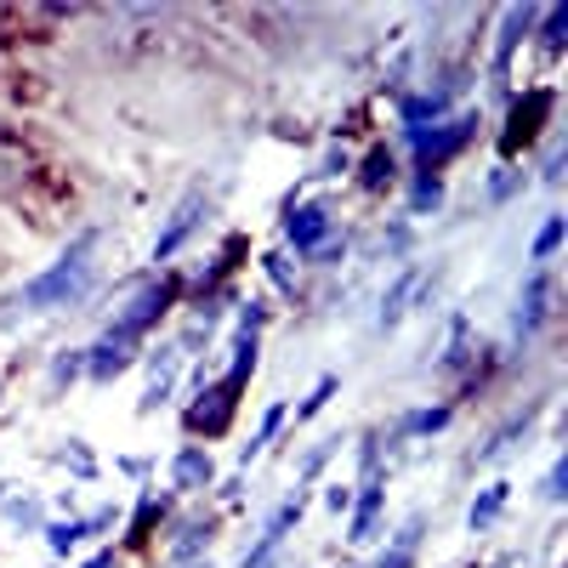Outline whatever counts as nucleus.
<instances>
[{"label":"nucleus","instance_id":"423d86ee","mask_svg":"<svg viewBox=\"0 0 568 568\" xmlns=\"http://www.w3.org/2000/svg\"><path fill=\"white\" fill-rule=\"evenodd\" d=\"M551 318V267H535L524 278V296H517V342H535Z\"/></svg>","mask_w":568,"mask_h":568},{"label":"nucleus","instance_id":"7ed1b4c3","mask_svg":"<svg viewBox=\"0 0 568 568\" xmlns=\"http://www.w3.org/2000/svg\"><path fill=\"white\" fill-rule=\"evenodd\" d=\"M551 109H557V91L551 85H529L524 98L511 103V114H506V131H500V154L511 160L517 149H529V142L551 125Z\"/></svg>","mask_w":568,"mask_h":568},{"label":"nucleus","instance_id":"2eb2a0df","mask_svg":"<svg viewBox=\"0 0 568 568\" xmlns=\"http://www.w3.org/2000/svg\"><path fill=\"white\" fill-rule=\"evenodd\" d=\"M176 364H182V358H176V347H160V353H149V375H154V382H149V393H142V404H136L142 415H154V409H160V404L171 398Z\"/></svg>","mask_w":568,"mask_h":568},{"label":"nucleus","instance_id":"2f4dec72","mask_svg":"<svg viewBox=\"0 0 568 568\" xmlns=\"http://www.w3.org/2000/svg\"><path fill=\"white\" fill-rule=\"evenodd\" d=\"M85 375V353H58V364H52V387H69V382H80Z\"/></svg>","mask_w":568,"mask_h":568},{"label":"nucleus","instance_id":"5701e85b","mask_svg":"<svg viewBox=\"0 0 568 568\" xmlns=\"http://www.w3.org/2000/svg\"><path fill=\"white\" fill-rule=\"evenodd\" d=\"M562 233H568V222L551 211L546 222H540V233H535V245H529V256H535V267H546L557 251H562Z\"/></svg>","mask_w":568,"mask_h":568},{"label":"nucleus","instance_id":"393cba45","mask_svg":"<svg viewBox=\"0 0 568 568\" xmlns=\"http://www.w3.org/2000/svg\"><path fill=\"white\" fill-rule=\"evenodd\" d=\"M444 205V182L438 176H426V171H415V187H409V211L415 216H433Z\"/></svg>","mask_w":568,"mask_h":568},{"label":"nucleus","instance_id":"a19ab883","mask_svg":"<svg viewBox=\"0 0 568 568\" xmlns=\"http://www.w3.org/2000/svg\"><path fill=\"white\" fill-rule=\"evenodd\" d=\"M80 568H114V551H98L91 562H80Z\"/></svg>","mask_w":568,"mask_h":568},{"label":"nucleus","instance_id":"c85d7f7f","mask_svg":"<svg viewBox=\"0 0 568 568\" xmlns=\"http://www.w3.org/2000/svg\"><path fill=\"white\" fill-rule=\"evenodd\" d=\"M336 387H342L336 375H324V382H318V387H313V393H307V398L296 404V420H313V415H318V409H324L329 398H336Z\"/></svg>","mask_w":568,"mask_h":568},{"label":"nucleus","instance_id":"9b49d317","mask_svg":"<svg viewBox=\"0 0 568 568\" xmlns=\"http://www.w3.org/2000/svg\"><path fill=\"white\" fill-rule=\"evenodd\" d=\"M382 500H387V478L375 471V478H364V489H358V506H353V529H347L358 546L375 535V524H382Z\"/></svg>","mask_w":568,"mask_h":568},{"label":"nucleus","instance_id":"7c9ffc66","mask_svg":"<svg viewBox=\"0 0 568 568\" xmlns=\"http://www.w3.org/2000/svg\"><path fill=\"white\" fill-rule=\"evenodd\" d=\"M540 495H546L551 506H562V500H568V455H557V460H551V471H546V489H540Z\"/></svg>","mask_w":568,"mask_h":568},{"label":"nucleus","instance_id":"f03ea898","mask_svg":"<svg viewBox=\"0 0 568 568\" xmlns=\"http://www.w3.org/2000/svg\"><path fill=\"white\" fill-rule=\"evenodd\" d=\"M409 136V149H415V165L426 176H438V165H449L471 136H478V114H455V120H438V125H426V131H404Z\"/></svg>","mask_w":568,"mask_h":568},{"label":"nucleus","instance_id":"1a4fd4ad","mask_svg":"<svg viewBox=\"0 0 568 568\" xmlns=\"http://www.w3.org/2000/svg\"><path fill=\"white\" fill-rule=\"evenodd\" d=\"M200 216H205V194H187V200L171 211V222L160 227V240H154V262H171V256H176L187 240H194Z\"/></svg>","mask_w":568,"mask_h":568},{"label":"nucleus","instance_id":"72a5a7b5","mask_svg":"<svg viewBox=\"0 0 568 568\" xmlns=\"http://www.w3.org/2000/svg\"><path fill=\"white\" fill-rule=\"evenodd\" d=\"M63 466H74V478H98V460L85 455V444L74 438V444H63Z\"/></svg>","mask_w":568,"mask_h":568},{"label":"nucleus","instance_id":"b1692460","mask_svg":"<svg viewBox=\"0 0 568 568\" xmlns=\"http://www.w3.org/2000/svg\"><path fill=\"white\" fill-rule=\"evenodd\" d=\"M562 45H568V7H546L540 12V52L557 58Z\"/></svg>","mask_w":568,"mask_h":568},{"label":"nucleus","instance_id":"6e6552de","mask_svg":"<svg viewBox=\"0 0 568 568\" xmlns=\"http://www.w3.org/2000/svg\"><path fill=\"white\" fill-rule=\"evenodd\" d=\"M329 233H336V222H329V211L324 205H291L284 211V240L296 245V256H307V251H318Z\"/></svg>","mask_w":568,"mask_h":568},{"label":"nucleus","instance_id":"58836bf2","mask_svg":"<svg viewBox=\"0 0 568 568\" xmlns=\"http://www.w3.org/2000/svg\"><path fill=\"white\" fill-rule=\"evenodd\" d=\"M324 506H329V511H347V506H353V489H347V484H329V489H324Z\"/></svg>","mask_w":568,"mask_h":568},{"label":"nucleus","instance_id":"ea45409f","mask_svg":"<svg viewBox=\"0 0 568 568\" xmlns=\"http://www.w3.org/2000/svg\"><path fill=\"white\" fill-rule=\"evenodd\" d=\"M517 187V171H495V182H489V200H506Z\"/></svg>","mask_w":568,"mask_h":568},{"label":"nucleus","instance_id":"f704fd0d","mask_svg":"<svg viewBox=\"0 0 568 568\" xmlns=\"http://www.w3.org/2000/svg\"><path fill=\"white\" fill-rule=\"evenodd\" d=\"M562 165H568V149H562V136L546 149V165H540V182H562Z\"/></svg>","mask_w":568,"mask_h":568},{"label":"nucleus","instance_id":"dca6fc26","mask_svg":"<svg viewBox=\"0 0 568 568\" xmlns=\"http://www.w3.org/2000/svg\"><path fill=\"white\" fill-rule=\"evenodd\" d=\"M393 182H398V154L387 149V142H375V149L364 154V165H358V187L382 194V187H393Z\"/></svg>","mask_w":568,"mask_h":568},{"label":"nucleus","instance_id":"a878e982","mask_svg":"<svg viewBox=\"0 0 568 568\" xmlns=\"http://www.w3.org/2000/svg\"><path fill=\"white\" fill-rule=\"evenodd\" d=\"M7 517H12V524L18 529H45V511H40V495H7Z\"/></svg>","mask_w":568,"mask_h":568},{"label":"nucleus","instance_id":"ddd939ff","mask_svg":"<svg viewBox=\"0 0 568 568\" xmlns=\"http://www.w3.org/2000/svg\"><path fill=\"white\" fill-rule=\"evenodd\" d=\"M171 484H176V489H211V484H216V460H211V449H176V460H171Z\"/></svg>","mask_w":568,"mask_h":568},{"label":"nucleus","instance_id":"f257e3e1","mask_svg":"<svg viewBox=\"0 0 568 568\" xmlns=\"http://www.w3.org/2000/svg\"><path fill=\"white\" fill-rule=\"evenodd\" d=\"M91 251H98V233H80V240L45 267V273H34L23 291H18V307L23 313H58V307H74L85 291H91V278H98V267H91Z\"/></svg>","mask_w":568,"mask_h":568},{"label":"nucleus","instance_id":"c9c22d12","mask_svg":"<svg viewBox=\"0 0 568 568\" xmlns=\"http://www.w3.org/2000/svg\"><path fill=\"white\" fill-rule=\"evenodd\" d=\"M347 256V233H329L318 251H307V262H342Z\"/></svg>","mask_w":568,"mask_h":568},{"label":"nucleus","instance_id":"cd10ccee","mask_svg":"<svg viewBox=\"0 0 568 568\" xmlns=\"http://www.w3.org/2000/svg\"><path fill=\"white\" fill-rule=\"evenodd\" d=\"M278 426H284V404H267V415H262V433H256V438L240 449V466H251V460H256V455L273 444V433H278Z\"/></svg>","mask_w":568,"mask_h":568},{"label":"nucleus","instance_id":"f3484780","mask_svg":"<svg viewBox=\"0 0 568 568\" xmlns=\"http://www.w3.org/2000/svg\"><path fill=\"white\" fill-rule=\"evenodd\" d=\"M420 535H426V517H409V524L393 535L387 557H375L369 568H409V562H415V546H420Z\"/></svg>","mask_w":568,"mask_h":568},{"label":"nucleus","instance_id":"20e7f679","mask_svg":"<svg viewBox=\"0 0 568 568\" xmlns=\"http://www.w3.org/2000/svg\"><path fill=\"white\" fill-rule=\"evenodd\" d=\"M171 302H176V278H165V284H142V291L131 296V307L109 324V336H120V342H142L149 329L171 313Z\"/></svg>","mask_w":568,"mask_h":568},{"label":"nucleus","instance_id":"bb28decb","mask_svg":"<svg viewBox=\"0 0 568 568\" xmlns=\"http://www.w3.org/2000/svg\"><path fill=\"white\" fill-rule=\"evenodd\" d=\"M466 358H471V324H466V313H455V324H449V353H444V369H466Z\"/></svg>","mask_w":568,"mask_h":568},{"label":"nucleus","instance_id":"f8f14e48","mask_svg":"<svg viewBox=\"0 0 568 568\" xmlns=\"http://www.w3.org/2000/svg\"><path fill=\"white\" fill-rule=\"evenodd\" d=\"M415 291H420V267H415V262H404V267L393 273V284H387V296H382V329H393V324L409 313Z\"/></svg>","mask_w":568,"mask_h":568},{"label":"nucleus","instance_id":"4c0bfd02","mask_svg":"<svg viewBox=\"0 0 568 568\" xmlns=\"http://www.w3.org/2000/svg\"><path fill=\"white\" fill-rule=\"evenodd\" d=\"M336 449H342V438H329V444H318V449H313V455L302 460V478H313V471H318V466H324L329 455H336Z\"/></svg>","mask_w":568,"mask_h":568},{"label":"nucleus","instance_id":"412c9836","mask_svg":"<svg viewBox=\"0 0 568 568\" xmlns=\"http://www.w3.org/2000/svg\"><path fill=\"white\" fill-rule=\"evenodd\" d=\"M256 358H262L256 336H240V342H233V364H227V375H222V382H227L233 393H245V382L256 375Z\"/></svg>","mask_w":568,"mask_h":568},{"label":"nucleus","instance_id":"a211bd4d","mask_svg":"<svg viewBox=\"0 0 568 568\" xmlns=\"http://www.w3.org/2000/svg\"><path fill=\"white\" fill-rule=\"evenodd\" d=\"M165 506H171V500H165V495H154V489L142 495V500H136V511H131V529H125V546H149V535H154V524H160V517H165Z\"/></svg>","mask_w":568,"mask_h":568},{"label":"nucleus","instance_id":"e433bc0d","mask_svg":"<svg viewBox=\"0 0 568 568\" xmlns=\"http://www.w3.org/2000/svg\"><path fill=\"white\" fill-rule=\"evenodd\" d=\"M262 324H267V302H245L240 307V336H256Z\"/></svg>","mask_w":568,"mask_h":568},{"label":"nucleus","instance_id":"aec40b11","mask_svg":"<svg viewBox=\"0 0 568 568\" xmlns=\"http://www.w3.org/2000/svg\"><path fill=\"white\" fill-rule=\"evenodd\" d=\"M535 415H540V409H524V415H517V420H506L500 433H495V438H489V444L478 449V460H506L517 438H529V426H535Z\"/></svg>","mask_w":568,"mask_h":568},{"label":"nucleus","instance_id":"0eeeda50","mask_svg":"<svg viewBox=\"0 0 568 568\" xmlns=\"http://www.w3.org/2000/svg\"><path fill=\"white\" fill-rule=\"evenodd\" d=\"M233 393L227 382H211V387H200V398H194V409H187V433H205V438H222L227 426H233Z\"/></svg>","mask_w":568,"mask_h":568},{"label":"nucleus","instance_id":"473e14b6","mask_svg":"<svg viewBox=\"0 0 568 568\" xmlns=\"http://www.w3.org/2000/svg\"><path fill=\"white\" fill-rule=\"evenodd\" d=\"M262 267H267V278H273V291H278V296H296V273H291V262H284V256H267Z\"/></svg>","mask_w":568,"mask_h":568},{"label":"nucleus","instance_id":"6ab92c4d","mask_svg":"<svg viewBox=\"0 0 568 568\" xmlns=\"http://www.w3.org/2000/svg\"><path fill=\"white\" fill-rule=\"evenodd\" d=\"M506 500H511V484H489V489H478V500H471V511H466V524H471V529H489V524H500Z\"/></svg>","mask_w":568,"mask_h":568},{"label":"nucleus","instance_id":"39448f33","mask_svg":"<svg viewBox=\"0 0 568 568\" xmlns=\"http://www.w3.org/2000/svg\"><path fill=\"white\" fill-rule=\"evenodd\" d=\"M535 23H540V7H506V12H500V34H495V63H489L495 85H506V80H511V58H517V45H524V40L535 34Z\"/></svg>","mask_w":568,"mask_h":568},{"label":"nucleus","instance_id":"9d476101","mask_svg":"<svg viewBox=\"0 0 568 568\" xmlns=\"http://www.w3.org/2000/svg\"><path fill=\"white\" fill-rule=\"evenodd\" d=\"M131 358H136V342H120V336H103L98 347L85 353V375L91 382H120V375L131 369Z\"/></svg>","mask_w":568,"mask_h":568},{"label":"nucleus","instance_id":"c756f323","mask_svg":"<svg viewBox=\"0 0 568 568\" xmlns=\"http://www.w3.org/2000/svg\"><path fill=\"white\" fill-rule=\"evenodd\" d=\"M205 540H211V529H205V524H182V535H176V551H171V557H176V562L200 557V546H205Z\"/></svg>","mask_w":568,"mask_h":568},{"label":"nucleus","instance_id":"4468645a","mask_svg":"<svg viewBox=\"0 0 568 568\" xmlns=\"http://www.w3.org/2000/svg\"><path fill=\"white\" fill-rule=\"evenodd\" d=\"M114 524V511H98V517H74V524H45L40 535H45V546H52L58 557H69L85 535H98V529H109Z\"/></svg>","mask_w":568,"mask_h":568},{"label":"nucleus","instance_id":"4be33fe9","mask_svg":"<svg viewBox=\"0 0 568 568\" xmlns=\"http://www.w3.org/2000/svg\"><path fill=\"white\" fill-rule=\"evenodd\" d=\"M449 420H455V404H438V409H415V415H404V426H398V433H404V438H433V433H444Z\"/></svg>","mask_w":568,"mask_h":568}]
</instances>
